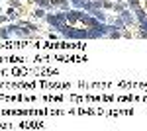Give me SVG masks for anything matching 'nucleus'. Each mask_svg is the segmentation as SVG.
<instances>
[{
	"mask_svg": "<svg viewBox=\"0 0 147 131\" xmlns=\"http://www.w3.org/2000/svg\"><path fill=\"white\" fill-rule=\"evenodd\" d=\"M32 16H34V20H41V18L45 20V16H47V10H45V8H39V6H37V8H35V12L32 14Z\"/></svg>",
	"mask_w": 147,
	"mask_h": 131,
	"instance_id": "nucleus-3",
	"label": "nucleus"
},
{
	"mask_svg": "<svg viewBox=\"0 0 147 131\" xmlns=\"http://www.w3.org/2000/svg\"><path fill=\"white\" fill-rule=\"evenodd\" d=\"M125 8H127V2H125V0H118V2H114V6H112V10L116 12V14L124 12Z\"/></svg>",
	"mask_w": 147,
	"mask_h": 131,
	"instance_id": "nucleus-2",
	"label": "nucleus"
},
{
	"mask_svg": "<svg viewBox=\"0 0 147 131\" xmlns=\"http://www.w3.org/2000/svg\"><path fill=\"white\" fill-rule=\"evenodd\" d=\"M8 20H10V18H8V16H0V24H4V22L8 24Z\"/></svg>",
	"mask_w": 147,
	"mask_h": 131,
	"instance_id": "nucleus-8",
	"label": "nucleus"
},
{
	"mask_svg": "<svg viewBox=\"0 0 147 131\" xmlns=\"http://www.w3.org/2000/svg\"><path fill=\"white\" fill-rule=\"evenodd\" d=\"M6 16H8V18H10V20H16V18H18V12H16V8H8V12H6Z\"/></svg>",
	"mask_w": 147,
	"mask_h": 131,
	"instance_id": "nucleus-6",
	"label": "nucleus"
},
{
	"mask_svg": "<svg viewBox=\"0 0 147 131\" xmlns=\"http://www.w3.org/2000/svg\"><path fill=\"white\" fill-rule=\"evenodd\" d=\"M10 6H12V8H16V10H18V8H22V0H12Z\"/></svg>",
	"mask_w": 147,
	"mask_h": 131,
	"instance_id": "nucleus-7",
	"label": "nucleus"
},
{
	"mask_svg": "<svg viewBox=\"0 0 147 131\" xmlns=\"http://www.w3.org/2000/svg\"><path fill=\"white\" fill-rule=\"evenodd\" d=\"M112 2H118V0H112Z\"/></svg>",
	"mask_w": 147,
	"mask_h": 131,
	"instance_id": "nucleus-9",
	"label": "nucleus"
},
{
	"mask_svg": "<svg viewBox=\"0 0 147 131\" xmlns=\"http://www.w3.org/2000/svg\"><path fill=\"white\" fill-rule=\"evenodd\" d=\"M118 16H120V18H122V20L125 22V26H134V24L137 22V18H136V16H131V10H129V8H125L124 12H120Z\"/></svg>",
	"mask_w": 147,
	"mask_h": 131,
	"instance_id": "nucleus-1",
	"label": "nucleus"
},
{
	"mask_svg": "<svg viewBox=\"0 0 147 131\" xmlns=\"http://www.w3.org/2000/svg\"><path fill=\"white\" fill-rule=\"evenodd\" d=\"M34 2L39 6V8H45V10L51 8V0H34Z\"/></svg>",
	"mask_w": 147,
	"mask_h": 131,
	"instance_id": "nucleus-5",
	"label": "nucleus"
},
{
	"mask_svg": "<svg viewBox=\"0 0 147 131\" xmlns=\"http://www.w3.org/2000/svg\"><path fill=\"white\" fill-rule=\"evenodd\" d=\"M86 2H88V0H71V6H73V8H77V10H82Z\"/></svg>",
	"mask_w": 147,
	"mask_h": 131,
	"instance_id": "nucleus-4",
	"label": "nucleus"
}]
</instances>
